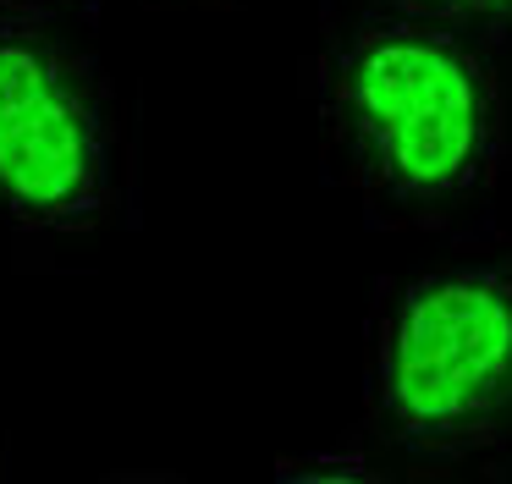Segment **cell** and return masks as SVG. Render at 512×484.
<instances>
[{
  "mask_svg": "<svg viewBox=\"0 0 512 484\" xmlns=\"http://www.w3.org/2000/svg\"><path fill=\"white\" fill-rule=\"evenodd\" d=\"M325 138L397 209H452L501 171V88L468 28L419 11H369L325 55Z\"/></svg>",
  "mask_w": 512,
  "mask_h": 484,
  "instance_id": "6da1fadb",
  "label": "cell"
},
{
  "mask_svg": "<svg viewBox=\"0 0 512 484\" xmlns=\"http://www.w3.org/2000/svg\"><path fill=\"white\" fill-rule=\"evenodd\" d=\"M512 413V264L397 281L369 325V418L413 457H468Z\"/></svg>",
  "mask_w": 512,
  "mask_h": 484,
  "instance_id": "7a4b0ae2",
  "label": "cell"
},
{
  "mask_svg": "<svg viewBox=\"0 0 512 484\" xmlns=\"http://www.w3.org/2000/svg\"><path fill=\"white\" fill-rule=\"evenodd\" d=\"M116 209V132L94 66L28 17H0V220L83 237Z\"/></svg>",
  "mask_w": 512,
  "mask_h": 484,
  "instance_id": "3957f363",
  "label": "cell"
},
{
  "mask_svg": "<svg viewBox=\"0 0 512 484\" xmlns=\"http://www.w3.org/2000/svg\"><path fill=\"white\" fill-rule=\"evenodd\" d=\"M402 11H419V17H441L457 28H474V22H501L512 17V0H391Z\"/></svg>",
  "mask_w": 512,
  "mask_h": 484,
  "instance_id": "277c9868",
  "label": "cell"
},
{
  "mask_svg": "<svg viewBox=\"0 0 512 484\" xmlns=\"http://www.w3.org/2000/svg\"><path fill=\"white\" fill-rule=\"evenodd\" d=\"M83 6V0H0V17H28V22H45L61 17V11Z\"/></svg>",
  "mask_w": 512,
  "mask_h": 484,
  "instance_id": "5b68a950",
  "label": "cell"
}]
</instances>
